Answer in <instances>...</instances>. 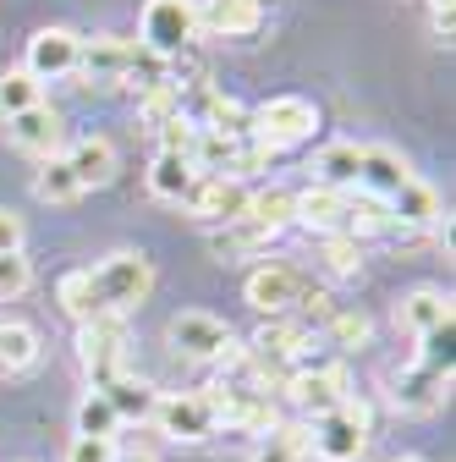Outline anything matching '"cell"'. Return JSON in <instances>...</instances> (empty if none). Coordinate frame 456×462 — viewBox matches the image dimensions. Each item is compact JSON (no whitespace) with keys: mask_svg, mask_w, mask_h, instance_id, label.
I'll list each match as a JSON object with an SVG mask.
<instances>
[{"mask_svg":"<svg viewBox=\"0 0 456 462\" xmlns=\"http://www.w3.org/2000/svg\"><path fill=\"white\" fill-rule=\"evenodd\" d=\"M314 133H319V105L303 94H280V99L253 105V122H248V138L264 143L269 154H287V149L308 143Z\"/></svg>","mask_w":456,"mask_h":462,"instance_id":"obj_1","label":"cell"},{"mask_svg":"<svg viewBox=\"0 0 456 462\" xmlns=\"http://www.w3.org/2000/svg\"><path fill=\"white\" fill-rule=\"evenodd\" d=\"M308 457L319 462H363L369 457V408L363 402H347L324 419L308 424Z\"/></svg>","mask_w":456,"mask_h":462,"instance_id":"obj_2","label":"cell"},{"mask_svg":"<svg viewBox=\"0 0 456 462\" xmlns=\"http://www.w3.org/2000/svg\"><path fill=\"white\" fill-rule=\"evenodd\" d=\"M138 44L149 55H160V61L198 44V0H149L143 23H138Z\"/></svg>","mask_w":456,"mask_h":462,"instance_id":"obj_3","label":"cell"},{"mask_svg":"<svg viewBox=\"0 0 456 462\" xmlns=\"http://www.w3.org/2000/svg\"><path fill=\"white\" fill-rule=\"evenodd\" d=\"M308 292H314V281H308L303 270H292V264H259V270H248V281H242V298H248L264 319H297V309H303Z\"/></svg>","mask_w":456,"mask_h":462,"instance_id":"obj_4","label":"cell"},{"mask_svg":"<svg viewBox=\"0 0 456 462\" xmlns=\"http://www.w3.org/2000/svg\"><path fill=\"white\" fill-rule=\"evenodd\" d=\"M94 286L105 298V314H132L154 292V264L143 254H110L94 264Z\"/></svg>","mask_w":456,"mask_h":462,"instance_id":"obj_5","label":"cell"},{"mask_svg":"<svg viewBox=\"0 0 456 462\" xmlns=\"http://www.w3.org/2000/svg\"><path fill=\"white\" fill-rule=\"evenodd\" d=\"M78 364L88 369L94 391L110 385L116 374H127V314H105L94 325L78 330Z\"/></svg>","mask_w":456,"mask_h":462,"instance_id":"obj_6","label":"cell"},{"mask_svg":"<svg viewBox=\"0 0 456 462\" xmlns=\"http://www.w3.org/2000/svg\"><path fill=\"white\" fill-rule=\"evenodd\" d=\"M170 346H177L182 358H193V364H225L237 353V336H232L225 319H214L204 309H187V314L170 319Z\"/></svg>","mask_w":456,"mask_h":462,"instance_id":"obj_7","label":"cell"},{"mask_svg":"<svg viewBox=\"0 0 456 462\" xmlns=\"http://www.w3.org/2000/svg\"><path fill=\"white\" fill-rule=\"evenodd\" d=\"M154 424H160L165 440H177V446H198V440H209L220 430L214 402L198 396V391H170V396H160L154 402Z\"/></svg>","mask_w":456,"mask_h":462,"instance_id":"obj_8","label":"cell"},{"mask_svg":"<svg viewBox=\"0 0 456 462\" xmlns=\"http://www.w3.org/2000/svg\"><path fill=\"white\" fill-rule=\"evenodd\" d=\"M138 61H143V44H138V39H122V33H94V39H83V50H78V72H83L88 83H99V88L127 83V78L138 72Z\"/></svg>","mask_w":456,"mask_h":462,"instance_id":"obj_9","label":"cell"},{"mask_svg":"<svg viewBox=\"0 0 456 462\" xmlns=\"http://www.w3.org/2000/svg\"><path fill=\"white\" fill-rule=\"evenodd\" d=\"M280 391H287L297 408L308 413V424L352 402V391H347V369H341V364H330V369H303V374H292Z\"/></svg>","mask_w":456,"mask_h":462,"instance_id":"obj_10","label":"cell"},{"mask_svg":"<svg viewBox=\"0 0 456 462\" xmlns=\"http://www.w3.org/2000/svg\"><path fill=\"white\" fill-rule=\"evenodd\" d=\"M78 50H83V39H78L72 28H39V33L28 39V61H23V72L39 78V83L72 78V72H78Z\"/></svg>","mask_w":456,"mask_h":462,"instance_id":"obj_11","label":"cell"},{"mask_svg":"<svg viewBox=\"0 0 456 462\" xmlns=\"http://www.w3.org/2000/svg\"><path fill=\"white\" fill-rule=\"evenodd\" d=\"M242 204H248V182H237V177H198L193 193H187V215L204 220L209 231L232 226L242 215Z\"/></svg>","mask_w":456,"mask_h":462,"instance_id":"obj_12","label":"cell"},{"mask_svg":"<svg viewBox=\"0 0 456 462\" xmlns=\"http://www.w3.org/2000/svg\"><path fill=\"white\" fill-rule=\"evenodd\" d=\"M214 402V419L220 424H237V430H253V435H269L280 419H275V402L264 391H248V385H220Z\"/></svg>","mask_w":456,"mask_h":462,"instance_id":"obj_13","label":"cell"},{"mask_svg":"<svg viewBox=\"0 0 456 462\" xmlns=\"http://www.w3.org/2000/svg\"><path fill=\"white\" fill-rule=\"evenodd\" d=\"M6 138H12L23 154H39V160L61 154V110H55V105H33V110L12 116V122H6Z\"/></svg>","mask_w":456,"mask_h":462,"instance_id":"obj_14","label":"cell"},{"mask_svg":"<svg viewBox=\"0 0 456 462\" xmlns=\"http://www.w3.org/2000/svg\"><path fill=\"white\" fill-rule=\"evenodd\" d=\"M413 182V171H407V160L396 154V149H385V143H374V149H363V171H358V193L363 199H396Z\"/></svg>","mask_w":456,"mask_h":462,"instance_id":"obj_15","label":"cell"},{"mask_svg":"<svg viewBox=\"0 0 456 462\" xmlns=\"http://www.w3.org/2000/svg\"><path fill=\"white\" fill-rule=\"evenodd\" d=\"M385 215H390V226L396 231H434L440 220H445V209H440V193L429 188V182H407L396 199H385Z\"/></svg>","mask_w":456,"mask_h":462,"instance_id":"obj_16","label":"cell"},{"mask_svg":"<svg viewBox=\"0 0 456 462\" xmlns=\"http://www.w3.org/2000/svg\"><path fill=\"white\" fill-rule=\"evenodd\" d=\"M259 23H264L259 0H204L198 6V33H214V39H248L259 33Z\"/></svg>","mask_w":456,"mask_h":462,"instance_id":"obj_17","label":"cell"},{"mask_svg":"<svg viewBox=\"0 0 456 462\" xmlns=\"http://www.w3.org/2000/svg\"><path fill=\"white\" fill-rule=\"evenodd\" d=\"M445 396H451V380H445V374H429V369H418V364L396 374V391H390V402H396L402 413H440Z\"/></svg>","mask_w":456,"mask_h":462,"instance_id":"obj_18","label":"cell"},{"mask_svg":"<svg viewBox=\"0 0 456 462\" xmlns=\"http://www.w3.org/2000/svg\"><path fill=\"white\" fill-rule=\"evenodd\" d=\"M99 396L116 408V419L122 424H143V419H154V402H160V391L149 385V380H138L132 369L127 374H116L110 385H99Z\"/></svg>","mask_w":456,"mask_h":462,"instance_id":"obj_19","label":"cell"},{"mask_svg":"<svg viewBox=\"0 0 456 462\" xmlns=\"http://www.w3.org/2000/svg\"><path fill=\"white\" fill-rule=\"evenodd\" d=\"M55 303H61V314H72L78 325L105 319V298H99V286H94V264L67 270V275H61V286H55Z\"/></svg>","mask_w":456,"mask_h":462,"instance_id":"obj_20","label":"cell"},{"mask_svg":"<svg viewBox=\"0 0 456 462\" xmlns=\"http://www.w3.org/2000/svg\"><path fill=\"white\" fill-rule=\"evenodd\" d=\"M67 165H72V177H78L83 193L105 188L110 177H116V143H110V138H83V143L67 149Z\"/></svg>","mask_w":456,"mask_h":462,"instance_id":"obj_21","label":"cell"},{"mask_svg":"<svg viewBox=\"0 0 456 462\" xmlns=\"http://www.w3.org/2000/svg\"><path fill=\"white\" fill-rule=\"evenodd\" d=\"M308 336H314V330H308L303 319H264L248 353H259V358H269V364L287 369V364H292V353H297V346H303ZM287 374H292V369H287Z\"/></svg>","mask_w":456,"mask_h":462,"instance_id":"obj_22","label":"cell"},{"mask_svg":"<svg viewBox=\"0 0 456 462\" xmlns=\"http://www.w3.org/2000/svg\"><path fill=\"white\" fill-rule=\"evenodd\" d=\"M314 171H319V188H335V193H358V171H363V149L358 143H324L319 149V160H314Z\"/></svg>","mask_w":456,"mask_h":462,"instance_id":"obj_23","label":"cell"},{"mask_svg":"<svg viewBox=\"0 0 456 462\" xmlns=\"http://www.w3.org/2000/svg\"><path fill=\"white\" fill-rule=\"evenodd\" d=\"M193 182H198L193 160H182V154H154V165H149V193H154V199H165V204H187Z\"/></svg>","mask_w":456,"mask_h":462,"instance_id":"obj_24","label":"cell"},{"mask_svg":"<svg viewBox=\"0 0 456 462\" xmlns=\"http://www.w3.org/2000/svg\"><path fill=\"white\" fill-rule=\"evenodd\" d=\"M275 243V231H264V226H253V220H232V226H214L209 231V248L220 254V259H253V254H264Z\"/></svg>","mask_w":456,"mask_h":462,"instance_id":"obj_25","label":"cell"},{"mask_svg":"<svg viewBox=\"0 0 456 462\" xmlns=\"http://www.w3.org/2000/svg\"><path fill=\"white\" fill-rule=\"evenodd\" d=\"M456 314H451V298L445 292H434V286H418L413 298H402V325L413 330V336H429V330H440V325H451Z\"/></svg>","mask_w":456,"mask_h":462,"instance_id":"obj_26","label":"cell"},{"mask_svg":"<svg viewBox=\"0 0 456 462\" xmlns=\"http://www.w3.org/2000/svg\"><path fill=\"white\" fill-rule=\"evenodd\" d=\"M33 364H39V330L33 325H17V319H0V369L23 374Z\"/></svg>","mask_w":456,"mask_h":462,"instance_id":"obj_27","label":"cell"},{"mask_svg":"<svg viewBox=\"0 0 456 462\" xmlns=\"http://www.w3.org/2000/svg\"><path fill=\"white\" fill-rule=\"evenodd\" d=\"M237 220H253V226H264V231H287L292 226V193L287 188H264V193H248V204H242V215Z\"/></svg>","mask_w":456,"mask_h":462,"instance_id":"obj_28","label":"cell"},{"mask_svg":"<svg viewBox=\"0 0 456 462\" xmlns=\"http://www.w3.org/2000/svg\"><path fill=\"white\" fill-rule=\"evenodd\" d=\"M83 188H78V177H72V165H67V154H50L44 165H39V177H33V199L39 204H72Z\"/></svg>","mask_w":456,"mask_h":462,"instance_id":"obj_29","label":"cell"},{"mask_svg":"<svg viewBox=\"0 0 456 462\" xmlns=\"http://www.w3.org/2000/svg\"><path fill=\"white\" fill-rule=\"evenodd\" d=\"M33 105H44V83L39 78H28L23 67L0 72V122H12V116H23Z\"/></svg>","mask_w":456,"mask_h":462,"instance_id":"obj_30","label":"cell"},{"mask_svg":"<svg viewBox=\"0 0 456 462\" xmlns=\"http://www.w3.org/2000/svg\"><path fill=\"white\" fill-rule=\"evenodd\" d=\"M253 462H308V424H275Z\"/></svg>","mask_w":456,"mask_h":462,"instance_id":"obj_31","label":"cell"},{"mask_svg":"<svg viewBox=\"0 0 456 462\" xmlns=\"http://www.w3.org/2000/svg\"><path fill=\"white\" fill-rule=\"evenodd\" d=\"M78 435H94V440H116V435H122L116 408H110L99 391H88V396L78 402Z\"/></svg>","mask_w":456,"mask_h":462,"instance_id":"obj_32","label":"cell"},{"mask_svg":"<svg viewBox=\"0 0 456 462\" xmlns=\"http://www.w3.org/2000/svg\"><path fill=\"white\" fill-rule=\"evenodd\" d=\"M138 116L160 133L165 122H177V116H182V88H177V83H154V88H143V94H138Z\"/></svg>","mask_w":456,"mask_h":462,"instance_id":"obj_33","label":"cell"},{"mask_svg":"<svg viewBox=\"0 0 456 462\" xmlns=\"http://www.w3.org/2000/svg\"><path fill=\"white\" fill-rule=\"evenodd\" d=\"M319 336H324L330 353H347V346H363V341H369V319L352 314V309H335V314L319 325Z\"/></svg>","mask_w":456,"mask_h":462,"instance_id":"obj_34","label":"cell"},{"mask_svg":"<svg viewBox=\"0 0 456 462\" xmlns=\"http://www.w3.org/2000/svg\"><path fill=\"white\" fill-rule=\"evenodd\" d=\"M424 346H418V369H429V374H445L451 380V364H456V319L451 325H440V330H429V336H418Z\"/></svg>","mask_w":456,"mask_h":462,"instance_id":"obj_35","label":"cell"},{"mask_svg":"<svg viewBox=\"0 0 456 462\" xmlns=\"http://www.w3.org/2000/svg\"><path fill=\"white\" fill-rule=\"evenodd\" d=\"M324 270L330 275H358L363 270V243L358 237H324Z\"/></svg>","mask_w":456,"mask_h":462,"instance_id":"obj_36","label":"cell"},{"mask_svg":"<svg viewBox=\"0 0 456 462\" xmlns=\"http://www.w3.org/2000/svg\"><path fill=\"white\" fill-rule=\"evenodd\" d=\"M28 286H33V264H28L23 254H0V303L23 298Z\"/></svg>","mask_w":456,"mask_h":462,"instance_id":"obj_37","label":"cell"},{"mask_svg":"<svg viewBox=\"0 0 456 462\" xmlns=\"http://www.w3.org/2000/svg\"><path fill=\"white\" fill-rule=\"evenodd\" d=\"M193 138H198V127L187 122V116H177V122L160 127V154H182V160H193Z\"/></svg>","mask_w":456,"mask_h":462,"instance_id":"obj_38","label":"cell"},{"mask_svg":"<svg viewBox=\"0 0 456 462\" xmlns=\"http://www.w3.org/2000/svg\"><path fill=\"white\" fill-rule=\"evenodd\" d=\"M116 440H94V435H72L67 446V462H116Z\"/></svg>","mask_w":456,"mask_h":462,"instance_id":"obj_39","label":"cell"},{"mask_svg":"<svg viewBox=\"0 0 456 462\" xmlns=\"http://www.w3.org/2000/svg\"><path fill=\"white\" fill-rule=\"evenodd\" d=\"M0 254H23V215L0 204Z\"/></svg>","mask_w":456,"mask_h":462,"instance_id":"obj_40","label":"cell"},{"mask_svg":"<svg viewBox=\"0 0 456 462\" xmlns=\"http://www.w3.org/2000/svg\"><path fill=\"white\" fill-rule=\"evenodd\" d=\"M429 12H434L440 39H451V28H456V0H429Z\"/></svg>","mask_w":456,"mask_h":462,"instance_id":"obj_41","label":"cell"},{"mask_svg":"<svg viewBox=\"0 0 456 462\" xmlns=\"http://www.w3.org/2000/svg\"><path fill=\"white\" fill-rule=\"evenodd\" d=\"M116 462H154L149 451H116Z\"/></svg>","mask_w":456,"mask_h":462,"instance_id":"obj_42","label":"cell"},{"mask_svg":"<svg viewBox=\"0 0 456 462\" xmlns=\"http://www.w3.org/2000/svg\"><path fill=\"white\" fill-rule=\"evenodd\" d=\"M396 462H424V457H396Z\"/></svg>","mask_w":456,"mask_h":462,"instance_id":"obj_43","label":"cell"}]
</instances>
